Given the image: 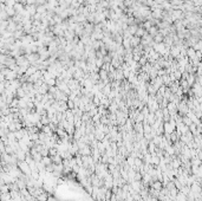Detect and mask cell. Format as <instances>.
I'll return each mask as SVG.
<instances>
[{
    "label": "cell",
    "mask_w": 202,
    "mask_h": 201,
    "mask_svg": "<svg viewBox=\"0 0 202 201\" xmlns=\"http://www.w3.org/2000/svg\"><path fill=\"white\" fill-rule=\"evenodd\" d=\"M46 201H58V199H57L56 196H53L52 194H50L49 196H47V200Z\"/></svg>",
    "instance_id": "5"
},
{
    "label": "cell",
    "mask_w": 202,
    "mask_h": 201,
    "mask_svg": "<svg viewBox=\"0 0 202 201\" xmlns=\"http://www.w3.org/2000/svg\"><path fill=\"white\" fill-rule=\"evenodd\" d=\"M50 194L49 193H46V192H43V193H40L36 199L38 200V201H46L47 200V196H49Z\"/></svg>",
    "instance_id": "4"
},
{
    "label": "cell",
    "mask_w": 202,
    "mask_h": 201,
    "mask_svg": "<svg viewBox=\"0 0 202 201\" xmlns=\"http://www.w3.org/2000/svg\"><path fill=\"white\" fill-rule=\"evenodd\" d=\"M149 185H150V188L156 189V190H161V189L163 188V183H162L161 181H158V180H155V181L150 182Z\"/></svg>",
    "instance_id": "2"
},
{
    "label": "cell",
    "mask_w": 202,
    "mask_h": 201,
    "mask_svg": "<svg viewBox=\"0 0 202 201\" xmlns=\"http://www.w3.org/2000/svg\"><path fill=\"white\" fill-rule=\"evenodd\" d=\"M0 199H1V201H12V196H11L10 192L0 193Z\"/></svg>",
    "instance_id": "3"
},
{
    "label": "cell",
    "mask_w": 202,
    "mask_h": 201,
    "mask_svg": "<svg viewBox=\"0 0 202 201\" xmlns=\"http://www.w3.org/2000/svg\"><path fill=\"white\" fill-rule=\"evenodd\" d=\"M0 201H1V199H0Z\"/></svg>",
    "instance_id": "6"
},
{
    "label": "cell",
    "mask_w": 202,
    "mask_h": 201,
    "mask_svg": "<svg viewBox=\"0 0 202 201\" xmlns=\"http://www.w3.org/2000/svg\"><path fill=\"white\" fill-rule=\"evenodd\" d=\"M17 167L21 170V173H23V174H25V175H27V176H30V174H31V169H30V167H28V164H27L25 161H18Z\"/></svg>",
    "instance_id": "1"
}]
</instances>
